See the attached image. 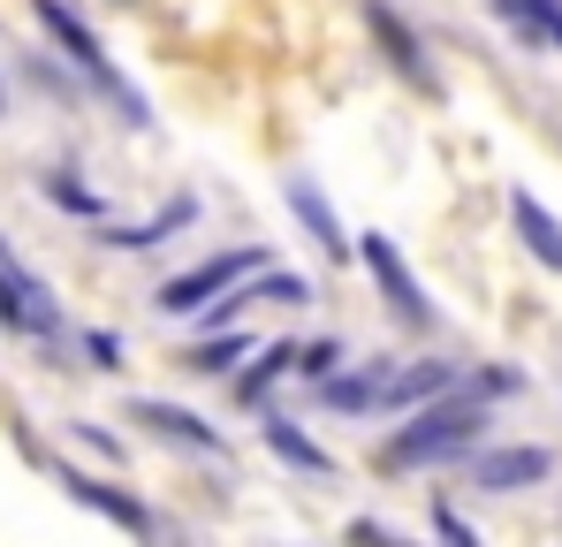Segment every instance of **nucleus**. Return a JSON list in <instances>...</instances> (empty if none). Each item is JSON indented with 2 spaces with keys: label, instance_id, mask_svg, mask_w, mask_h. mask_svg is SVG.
Wrapping results in <instances>:
<instances>
[{
  "label": "nucleus",
  "instance_id": "nucleus-1",
  "mask_svg": "<svg viewBox=\"0 0 562 547\" xmlns=\"http://www.w3.org/2000/svg\"><path fill=\"white\" fill-rule=\"evenodd\" d=\"M517 388H525V372H517V365L464 372V388H457V395H441V403L411 411L403 426H387V442L373 449V464L387 471V479H403V471H434V464L464 456L471 442L486 434V403H494V395H517Z\"/></svg>",
  "mask_w": 562,
  "mask_h": 547
},
{
  "label": "nucleus",
  "instance_id": "nucleus-2",
  "mask_svg": "<svg viewBox=\"0 0 562 547\" xmlns=\"http://www.w3.org/2000/svg\"><path fill=\"white\" fill-rule=\"evenodd\" d=\"M31 15H38V31H46V38L61 46V62L77 69V85H92L99 99H106V107H114V114L130 122V130H153V99L130 85V77H122L114 62H106L99 31L85 23V15H77V8H69V0H31Z\"/></svg>",
  "mask_w": 562,
  "mask_h": 547
},
{
  "label": "nucleus",
  "instance_id": "nucleus-3",
  "mask_svg": "<svg viewBox=\"0 0 562 547\" xmlns=\"http://www.w3.org/2000/svg\"><path fill=\"white\" fill-rule=\"evenodd\" d=\"M267 274V244H228V252H213V259H198V267H183V274H168L160 281V312L168 320H205L213 304H228L244 281H259Z\"/></svg>",
  "mask_w": 562,
  "mask_h": 547
},
{
  "label": "nucleus",
  "instance_id": "nucleus-4",
  "mask_svg": "<svg viewBox=\"0 0 562 547\" xmlns=\"http://www.w3.org/2000/svg\"><path fill=\"white\" fill-rule=\"evenodd\" d=\"M54 479H61V494H69V502H85L92 517L122 525L130 540H145V547H183V540H176V525H168L153 502H137L130 487H114V479H92V471H77V464H54Z\"/></svg>",
  "mask_w": 562,
  "mask_h": 547
},
{
  "label": "nucleus",
  "instance_id": "nucleus-5",
  "mask_svg": "<svg viewBox=\"0 0 562 547\" xmlns=\"http://www.w3.org/2000/svg\"><path fill=\"white\" fill-rule=\"evenodd\" d=\"M358 267L373 274V289H380V304L411 327V335H434V297H426V281L411 274V259H403V244L387 236V228H366L358 236Z\"/></svg>",
  "mask_w": 562,
  "mask_h": 547
},
{
  "label": "nucleus",
  "instance_id": "nucleus-6",
  "mask_svg": "<svg viewBox=\"0 0 562 547\" xmlns=\"http://www.w3.org/2000/svg\"><path fill=\"white\" fill-rule=\"evenodd\" d=\"M366 31H373L380 62L403 77L411 91H426V99H441V77H434V54H426V38H418V23L395 8V0H366Z\"/></svg>",
  "mask_w": 562,
  "mask_h": 547
},
{
  "label": "nucleus",
  "instance_id": "nucleus-7",
  "mask_svg": "<svg viewBox=\"0 0 562 547\" xmlns=\"http://www.w3.org/2000/svg\"><path fill=\"white\" fill-rule=\"evenodd\" d=\"M0 327L31 335V343H61V304L23 259H0Z\"/></svg>",
  "mask_w": 562,
  "mask_h": 547
},
{
  "label": "nucleus",
  "instance_id": "nucleus-8",
  "mask_svg": "<svg viewBox=\"0 0 562 547\" xmlns=\"http://www.w3.org/2000/svg\"><path fill=\"white\" fill-rule=\"evenodd\" d=\"M130 426L160 434L168 449H190V456H213V464H228V434H213V426H205L198 411L168 403V395H130Z\"/></svg>",
  "mask_w": 562,
  "mask_h": 547
},
{
  "label": "nucleus",
  "instance_id": "nucleus-9",
  "mask_svg": "<svg viewBox=\"0 0 562 547\" xmlns=\"http://www.w3.org/2000/svg\"><path fill=\"white\" fill-rule=\"evenodd\" d=\"M548 479H555V449H540V442H502V449L471 456L479 494H525V487H548Z\"/></svg>",
  "mask_w": 562,
  "mask_h": 547
},
{
  "label": "nucleus",
  "instance_id": "nucleus-10",
  "mask_svg": "<svg viewBox=\"0 0 562 547\" xmlns=\"http://www.w3.org/2000/svg\"><path fill=\"white\" fill-rule=\"evenodd\" d=\"M281 198H289V213H296V228H304V236L319 244V259H327V267H342V259H358V236L342 228V213L327 205V190H319L312 176H289V182H281Z\"/></svg>",
  "mask_w": 562,
  "mask_h": 547
},
{
  "label": "nucleus",
  "instance_id": "nucleus-11",
  "mask_svg": "<svg viewBox=\"0 0 562 547\" xmlns=\"http://www.w3.org/2000/svg\"><path fill=\"white\" fill-rule=\"evenodd\" d=\"M190 221H198V198H168L153 221H106L99 228V252H153V244H168V236H183Z\"/></svg>",
  "mask_w": 562,
  "mask_h": 547
},
{
  "label": "nucleus",
  "instance_id": "nucleus-12",
  "mask_svg": "<svg viewBox=\"0 0 562 547\" xmlns=\"http://www.w3.org/2000/svg\"><path fill=\"white\" fill-rule=\"evenodd\" d=\"M509 236H517V244H525L548 274H562V213H548L525 182L509 190Z\"/></svg>",
  "mask_w": 562,
  "mask_h": 547
},
{
  "label": "nucleus",
  "instance_id": "nucleus-13",
  "mask_svg": "<svg viewBox=\"0 0 562 547\" xmlns=\"http://www.w3.org/2000/svg\"><path fill=\"white\" fill-rule=\"evenodd\" d=\"M387 388H395V358H366V365H350V372H335L319 388V403L358 418V411H387Z\"/></svg>",
  "mask_w": 562,
  "mask_h": 547
},
{
  "label": "nucleus",
  "instance_id": "nucleus-14",
  "mask_svg": "<svg viewBox=\"0 0 562 547\" xmlns=\"http://www.w3.org/2000/svg\"><path fill=\"white\" fill-rule=\"evenodd\" d=\"M259 442H267V449H274L289 471H304V479H335V456L319 449V442H312V434H304L289 411H267V418H259Z\"/></svg>",
  "mask_w": 562,
  "mask_h": 547
},
{
  "label": "nucleus",
  "instance_id": "nucleus-15",
  "mask_svg": "<svg viewBox=\"0 0 562 547\" xmlns=\"http://www.w3.org/2000/svg\"><path fill=\"white\" fill-rule=\"evenodd\" d=\"M296 372V343H267L259 358L244 365L236 380H228V395H236V411H267V395H274L281 380Z\"/></svg>",
  "mask_w": 562,
  "mask_h": 547
},
{
  "label": "nucleus",
  "instance_id": "nucleus-16",
  "mask_svg": "<svg viewBox=\"0 0 562 547\" xmlns=\"http://www.w3.org/2000/svg\"><path fill=\"white\" fill-rule=\"evenodd\" d=\"M494 15L525 38V46H540V54H562V0H494Z\"/></svg>",
  "mask_w": 562,
  "mask_h": 547
},
{
  "label": "nucleus",
  "instance_id": "nucleus-17",
  "mask_svg": "<svg viewBox=\"0 0 562 547\" xmlns=\"http://www.w3.org/2000/svg\"><path fill=\"white\" fill-rule=\"evenodd\" d=\"M38 190H46V205H61V213H77V221H99V228H106V198H99L77 168H46Z\"/></svg>",
  "mask_w": 562,
  "mask_h": 547
},
{
  "label": "nucleus",
  "instance_id": "nucleus-18",
  "mask_svg": "<svg viewBox=\"0 0 562 547\" xmlns=\"http://www.w3.org/2000/svg\"><path fill=\"white\" fill-rule=\"evenodd\" d=\"M251 358H259L251 335L228 327V335H198V343L183 350V372H228V380H236V365H251Z\"/></svg>",
  "mask_w": 562,
  "mask_h": 547
},
{
  "label": "nucleus",
  "instance_id": "nucleus-19",
  "mask_svg": "<svg viewBox=\"0 0 562 547\" xmlns=\"http://www.w3.org/2000/svg\"><path fill=\"white\" fill-rule=\"evenodd\" d=\"M335 372H342V343H335V335H312V343H296V380H304V388H327Z\"/></svg>",
  "mask_w": 562,
  "mask_h": 547
},
{
  "label": "nucleus",
  "instance_id": "nucleus-20",
  "mask_svg": "<svg viewBox=\"0 0 562 547\" xmlns=\"http://www.w3.org/2000/svg\"><path fill=\"white\" fill-rule=\"evenodd\" d=\"M434 547H486V540L464 525V510H457V502H434Z\"/></svg>",
  "mask_w": 562,
  "mask_h": 547
},
{
  "label": "nucleus",
  "instance_id": "nucleus-21",
  "mask_svg": "<svg viewBox=\"0 0 562 547\" xmlns=\"http://www.w3.org/2000/svg\"><path fill=\"white\" fill-rule=\"evenodd\" d=\"M342 547H411L395 525H380V517H350L342 525Z\"/></svg>",
  "mask_w": 562,
  "mask_h": 547
},
{
  "label": "nucleus",
  "instance_id": "nucleus-22",
  "mask_svg": "<svg viewBox=\"0 0 562 547\" xmlns=\"http://www.w3.org/2000/svg\"><path fill=\"white\" fill-rule=\"evenodd\" d=\"M85 358H92L99 372H122V335H106V327H92V335H85Z\"/></svg>",
  "mask_w": 562,
  "mask_h": 547
},
{
  "label": "nucleus",
  "instance_id": "nucleus-23",
  "mask_svg": "<svg viewBox=\"0 0 562 547\" xmlns=\"http://www.w3.org/2000/svg\"><path fill=\"white\" fill-rule=\"evenodd\" d=\"M69 434H77V442H85V449H99V456H122V442H114V434H99L92 418H77V426H69Z\"/></svg>",
  "mask_w": 562,
  "mask_h": 547
},
{
  "label": "nucleus",
  "instance_id": "nucleus-24",
  "mask_svg": "<svg viewBox=\"0 0 562 547\" xmlns=\"http://www.w3.org/2000/svg\"><path fill=\"white\" fill-rule=\"evenodd\" d=\"M0 114H8V77H0Z\"/></svg>",
  "mask_w": 562,
  "mask_h": 547
}]
</instances>
